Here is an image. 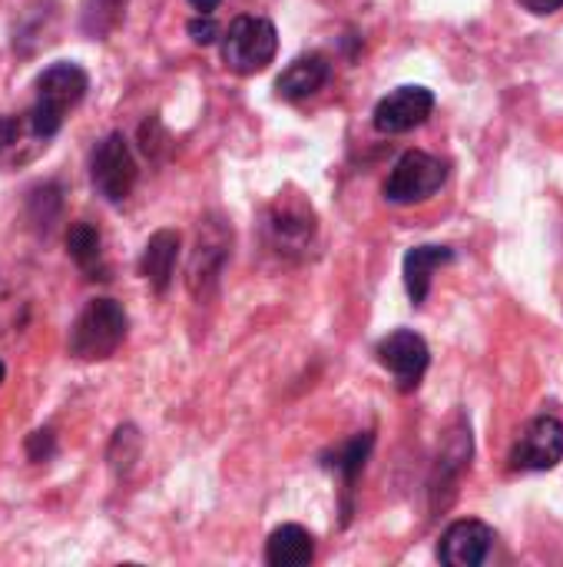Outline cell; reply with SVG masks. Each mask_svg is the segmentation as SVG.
<instances>
[{
	"label": "cell",
	"instance_id": "30bf717a",
	"mask_svg": "<svg viewBox=\"0 0 563 567\" xmlns=\"http://www.w3.org/2000/svg\"><path fill=\"white\" fill-rule=\"evenodd\" d=\"M494 551V528L478 522V518H465L455 522L438 545V558L448 567H478L484 565Z\"/></svg>",
	"mask_w": 563,
	"mask_h": 567
},
{
	"label": "cell",
	"instance_id": "ffe728a7",
	"mask_svg": "<svg viewBox=\"0 0 563 567\" xmlns=\"http://www.w3.org/2000/svg\"><path fill=\"white\" fill-rule=\"evenodd\" d=\"M126 13V0H83L80 27L86 37H110Z\"/></svg>",
	"mask_w": 563,
	"mask_h": 567
},
{
	"label": "cell",
	"instance_id": "2e32d148",
	"mask_svg": "<svg viewBox=\"0 0 563 567\" xmlns=\"http://www.w3.org/2000/svg\"><path fill=\"white\" fill-rule=\"evenodd\" d=\"M46 140L33 130L30 116H0V169L30 163Z\"/></svg>",
	"mask_w": 563,
	"mask_h": 567
},
{
	"label": "cell",
	"instance_id": "ba28073f",
	"mask_svg": "<svg viewBox=\"0 0 563 567\" xmlns=\"http://www.w3.org/2000/svg\"><path fill=\"white\" fill-rule=\"evenodd\" d=\"M382 369H388L395 379H398V389L402 392H411L418 389V382L425 379L428 372V362H431V352H428V342L418 336V332H408V329H398L392 336H385L375 349Z\"/></svg>",
	"mask_w": 563,
	"mask_h": 567
},
{
	"label": "cell",
	"instance_id": "ac0fdd59",
	"mask_svg": "<svg viewBox=\"0 0 563 567\" xmlns=\"http://www.w3.org/2000/svg\"><path fill=\"white\" fill-rule=\"evenodd\" d=\"M66 252L80 266L86 279H106V262H103V239L96 226L90 223H73L66 233Z\"/></svg>",
	"mask_w": 563,
	"mask_h": 567
},
{
	"label": "cell",
	"instance_id": "484cf974",
	"mask_svg": "<svg viewBox=\"0 0 563 567\" xmlns=\"http://www.w3.org/2000/svg\"><path fill=\"white\" fill-rule=\"evenodd\" d=\"M0 382H3V362H0Z\"/></svg>",
	"mask_w": 563,
	"mask_h": 567
},
{
	"label": "cell",
	"instance_id": "3957f363",
	"mask_svg": "<svg viewBox=\"0 0 563 567\" xmlns=\"http://www.w3.org/2000/svg\"><path fill=\"white\" fill-rule=\"evenodd\" d=\"M275 53H279V33L275 23L265 17L242 13L222 33V63L239 76L262 73L275 60Z\"/></svg>",
	"mask_w": 563,
	"mask_h": 567
},
{
	"label": "cell",
	"instance_id": "d6986e66",
	"mask_svg": "<svg viewBox=\"0 0 563 567\" xmlns=\"http://www.w3.org/2000/svg\"><path fill=\"white\" fill-rule=\"evenodd\" d=\"M372 445H375V435H372V432H362V435L348 439L345 445H338L335 452L322 455V465L342 475L345 495L355 492V482H358V475H362V468H365V462H368Z\"/></svg>",
	"mask_w": 563,
	"mask_h": 567
},
{
	"label": "cell",
	"instance_id": "7402d4cb",
	"mask_svg": "<svg viewBox=\"0 0 563 567\" xmlns=\"http://www.w3.org/2000/svg\"><path fill=\"white\" fill-rule=\"evenodd\" d=\"M139 146L146 156H159L166 150V133L159 126V120H146L143 130H139Z\"/></svg>",
	"mask_w": 563,
	"mask_h": 567
},
{
	"label": "cell",
	"instance_id": "5b68a950",
	"mask_svg": "<svg viewBox=\"0 0 563 567\" xmlns=\"http://www.w3.org/2000/svg\"><path fill=\"white\" fill-rule=\"evenodd\" d=\"M315 209L299 196V193H279L275 203L269 206L265 216V233L275 252L282 256H302L309 252L312 239H315Z\"/></svg>",
	"mask_w": 563,
	"mask_h": 567
},
{
	"label": "cell",
	"instance_id": "7c38bea8",
	"mask_svg": "<svg viewBox=\"0 0 563 567\" xmlns=\"http://www.w3.org/2000/svg\"><path fill=\"white\" fill-rule=\"evenodd\" d=\"M471 462V432L461 425L458 432H451L448 439V449L441 452L438 458V468H435V478H431V508H448L451 495L458 492V482L465 475Z\"/></svg>",
	"mask_w": 563,
	"mask_h": 567
},
{
	"label": "cell",
	"instance_id": "5bb4252c",
	"mask_svg": "<svg viewBox=\"0 0 563 567\" xmlns=\"http://www.w3.org/2000/svg\"><path fill=\"white\" fill-rule=\"evenodd\" d=\"M176 259H179V233L159 229L149 236V243L139 256V272L156 292H166L173 282V272H176Z\"/></svg>",
	"mask_w": 563,
	"mask_h": 567
},
{
	"label": "cell",
	"instance_id": "603a6c76",
	"mask_svg": "<svg viewBox=\"0 0 563 567\" xmlns=\"http://www.w3.org/2000/svg\"><path fill=\"white\" fill-rule=\"evenodd\" d=\"M189 37L196 40V43H216V37H219V23L212 20V13H196L192 20H189Z\"/></svg>",
	"mask_w": 563,
	"mask_h": 567
},
{
	"label": "cell",
	"instance_id": "8992f818",
	"mask_svg": "<svg viewBox=\"0 0 563 567\" xmlns=\"http://www.w3.org/2000/svg\"><path fill=\"white\" fill-rule=\"evenodd\" d=\"M136 176H139V169H136V159H133V150L126 143V136L110 133L93 150V163H90V179H93L96 193L106 203L119 206V203L129 199V193L136 186Z\"/></svg>",
	"mask_w": 563,
	"mask_h": 567
},
{
	"label": "cell",
	"instance_id": "52a82bcc",
	"mask_svg": "<svg viewBox=\"0 0 563 567\" xmlns=\"http://www.w3.org/2000/svg\"><path fill=\"white\" fill-rule=\"evenodd\" d=\"M563 462V422L554 415L534 419L511 449L514 472H551Z\"/></svg>",
	"mask_w": 563,
	"mask_h": 567
},
{
	"label": "cell",
	"instance_id": "cb8c5ba5",
	"mask_svg": "<svg viewBox=\"0 0 563 567\" xmlns=\"http://www.w3.org/2000/svg\"><path fill=\"white\" fill-rule=\"evenodd\" d=\"M524 10L538 13V17H548V13H557L563 7V0H521Z\"/></svg>",
	"mask_w": 563,
	"mask_h": 567
},
{
	"label": "cell",
	"instance_id": "44dd1931",
	"mask_svg": "<svg viewBox=\"0 0 563 567\" xmlns=\"http://www.w3.org/2000/svg\"><path fill=\"white\" fill-rule=\"evenodd\" d=\"M53 452H56V439H53L50 429H37V432L27 439V458H30V462H46Z\"/></svg>",
	"mask_w": 563,
	"mask_h": 567
},
{
	"label": "cell",
	"instance_id": "4fadbf2b",
	"mask_svg": "<svg viewBox=\"0 0 563 567\" xmlns=\"http://www.w3.org/2000/svg\"><path fill=\"white\" fill-rule=\"evenodd\" d=\"M329 60L322 53H305V56H295L275 80V93L282 100H305V96H315L325 83H329Z\"/></svg>",
	"mask_w": 563,
	"mask_h": 567
},
{
	"label": "cell",
	"instance_id": "6da1fadb",
	"mask_svg": "<svg viewBox=\"0 0 563 567\" xmlns=\"http://www.w3.org/2000/svg\"><path fill=\"white\" fill-rule=\"evenodd\" d=\"M90 76L76 63H53L37 76V100L30 106V123L43 140H53L66 120V113L86 96Z\"/></svg>",
	"mask_w": 563,
	"mask_h": 567
},
{
	"label": "cell",
	"instance_id": "7a4b0ae2",
	"mask_svg": "<svg viewBox=\"0 0 563 567\" xmlns=\"http://www.w3.org/2000/svg\"><path fill=\"white\" fill-rule=\"evenodd\" d=\"M126 329H129V319L119 302L93 299V302H86V309L76 316V322L70 329V355L80 362L110 359L123 346Z\"/></svg>",
	"mask_w": 563,
	"mask_h": 567
},
{
	"label": "cell",
	"instance_id": "d4e9b609",
	"mask_svg": "<svg viewBox=\"0 0 563 567\" xmlns=\"http://www.w3.org/2000/svg\"><path fill=\"white\" fill-rule=\"evenodd\" d=\"M219 3H222V0H189V7H192L196 13H216Z\"/></svg>",
	"mask_w": 563,
	"mask_h": 567
},
{
	"label": "cell",
	"instance_id": "e0dca14e",
	"mask_svg": "<svg viewBox=\"0 0 563 567\" xmlns=\"http://www.w3.org/2000/svg\"><path fill=\"white\" fill-rule=\"evenodd\" d=\"M315 558V538L302 525H282L265 542V561L272 567H305Z\"/></svg>",
	"mask_w": 563,
	"mask_h": 567
},
{
	"label": "cell",
	"instance_id": "9a60e30c",
	"mask_svg": "<svg viewBox=\"0 0 563 567\" xmlns=\"http://www.w3.org/2000/svg\"><path fill=\"white\" fill-rule=\"evenodd\" d=\"M455 262V249L451 246H415L405 256V289L411 296L415 306H421L431 292V276Z\"/></svg>",
	"mask_w": 563,
	"mask_h": 567
},
{
	"label": "cell",
	"instance_id": "9c48e42d",
	"mask_svg": "<svg viewBox=\"0 0 563 567\" xmlns=\"http://www.w3.org/2000/svg\"><path fill=\"white\" fill-rule=\"evenodd\" d=\"M431 113H435V93L431 90H425V86H398L395 93L378 100L372 123H375L378 133L398 136V133H408V130L421 126Z\"/></svg>",
	"mask_w": 563,
	"mask_h": 567
},
{
	"label": "cell",
	"instance_id": "277c9868",
	"mask_svg": "<svg viewBox=\"0 0 563 567\" xmlns=\"http://www.w3.org/2000/svg\"><path fill=\"white\" fill-rule=\"evenodd\" d=\"M445 183H448V163L445 159H438L431 153H421V150H408L385 179V199L395 203V206L425 203Z\"/></svg>",
	"mask_w": 563,
	"mask_h": 567
},
{
	"label": "cell",
	"instance_id": "8fae6325",
	"mask_svg": "<svg viewBox=\"0 0 563 567\" xmlns=\"http://www.w3.org/2000/svg\"><path fill=\"white\" fill-rule=\"evenodd\" d=\"M229 259V243H226V233L212 223H206V229H199V243H196V252L189 259V292L192 296H209L222 276V266Z\"/></svg>",
	"mask_w": 563,
	"mask_h": 567
}]
</instances>
